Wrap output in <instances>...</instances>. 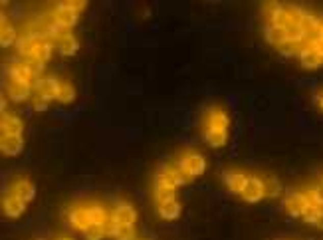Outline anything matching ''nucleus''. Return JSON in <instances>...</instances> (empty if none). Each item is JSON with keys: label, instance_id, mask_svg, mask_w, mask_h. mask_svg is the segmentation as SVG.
<instances>
[{"label": "nucleus", "instance_id": "19", "mask_svg": "<svg viewBox=\"0 0 323 240\" xmlns=\"http://www.w3.org/2000/svg\"><path fill=\"white\" fill-rule=\"evenodd\" d=\"M10 75H12L14 82H24V84H30L34 79V75H32L30 68L26 64H14L10 68Z\"/></svg>", "mask_w": 323, "mask_h": 240}, {"label": "nucleus", "instance_id": "36", "mask_svg": "<svg viewBox=\"0 0 323 240\" xmlns=\"http://www.w3.org/2000/svg\"><path fill=\"white\" fill-rule=\"evenodd\" d=\"M305 201H307V206H315V204L319 203V197H317V191H315V186H311V189H307L304 193Z\"/></svg>", "mask_w": 323, "mask_h": 240}, {"label": "nucleus", "instance_id": "24", "mask_svg": "<svg viewBox=\"0 0 323 240\" xmlns=\"http://www.w3.org/2000/svg\"><path fill=\"white\" fill-rule=\"evenodd\" d=\"M262 185H264V197H270V199H274V197H278L280 195V183H278V179H274V177H264L262 179Z\"/></svg>", "mask_w": 323, "mask_h": 240}, {"label": "nucleus", "instance_id": "35", "mask_svg": "<svg viewBox=\"0 0 323 240\" xmlns=\"http://www.w3.org/2000/svg\"><path fill=\"white\" fill-rule=\"evenodd\" d=\"M117 226H119V222L115 221V217H109L105 224H103V230H105V236H115V232H117Z\"/></svg>", "mask_w": 323, "mask_h": 240}, {"label": "nucleus", "instance_id": "1", "mask_svg": "<svg viewBox=\"0 0 323 240\" xmlns=\"http://www.w3.org/2000/svg\"><path fill=\"white\" fill-rule=\"evenodd\" d=\"M240 195L248 203H258L260 199H264V185H262V181L258 177H248V183L242 189Z\"/></svg>", "mask_w": 323, "mask_h": 240}, {"label": "nucleus", "instance_id": "11", "mask_svg": "<svg viewBox=\"0 0 323 240\" xmlns=\"http://www.w3.org/2000/svg\"><path fill=\"white\" fill-rule=\"evenodd\" d=\"M10 195L18 197L20 201H24V203H28V201L34 199V185H32L30 181H24V179H22V181H18L16 185L12 186Z\"/></svg>", "mask_w": 323, "mask_h": 240}, {"label": "nucleus", "instance_id": "15", "mask_svg": "<svg viewBox=\"0 0 323 240\" xmlns=\"http://www.w3.org/2000/svg\"><path fill=\"white\" fill-rule=\"evenodd\" d=\"M77 48H79V44L72 34H64L62 38H58V50L64 56H73L77 52Z\"/></svg>", "mask_w": 323, "mask_h": 240}, {"label": "nucleus", "instance_id": "31", "mask_svg": "<svg viewBox=\"0 0 323 240\" xmlns=\"http://www.w3.org/2000/svg\"><path fill=\"white\" fill-rule=\"evenodd\" d=\"M286 30H287V40H291V42H300V40L305 38V32L302 30L300 24H289Z\"/></svg>", "mask_w": 323, "mask_h": 240}, {"label": "nucleus", "instance_id": "16", "mask_svg": "<svg viewBox=\"0 0 323 240\" xmlns=\"http://www.w3.org/2000/svg\"><path fill=\"white\" fill-rule=\"evenodd\" d=\"M300 60H302V66L304 68H307V70H315V68H319V66H323V58L315 50H305V52H302L300 54Z\"/></svg>", "mask_w": 323, "mask_h": 240}, {"label": "nucleus", "instance_id": "13", "mask_svg": "<svg viewBox=\"0 0 323 240\" xmlns=\"http://www.w3.org/2000/svg\"><path fill=\"white\" fill-rule=\"evenodd\" d=\"M24 129L22 121L14 115H2V135H20Z\"/></svg>", "mask_w": 323, "mask_h": 240}, {"label": "nucleus", "instance_id": "21", "mask_svg": "<svg viewBox=\"0 0 323 240\" xmlns=\"http://www.w3.org/2000/svg\"><path fill=\"white\" fill-rule=\"evenodd\" d=\"M228 139V131L226 129H206V141L212 147H222Z\"/></svg>", "mask_w": 323, "mask_h": 240}, {"label": "nucleus", "instance_id": "9", "mask_svg": "<svg viewBox=\"0 0 323 240\" xmlns=\"http://www.w3.org/2000/svg\"><path fill=\"white\" fill-rule=\"evenodd\" d=\"M70 221H72L73 228H77V230H86V228L91 224L88 206H77V208H73L72 215H70Z\"/></svg>", "mask_w": 323, "mask_h": 240}, {"label": "nucleus", "instance_id": "25", "mask_svg": "<svg viewBox=\"0 0 323 240\" xmlns=\"http://www.w3.org/2000/svg\"><path fill=\"white\" fill-rule=\"evenodd\" d=\"M88 210H90V219L93 224H105V221L109 219L105 208L99 204H91V206H88Z\"/></svg>", "mask_w": 323, "mask_h": 240}, {"label": "nucleus", "instance_id": "27", "mask_svg": "<svg viewBox=\"0 0 323 240\" xmlns=\"http://www.w3.org/2000/svg\"><path fill=\"white\" fill-rule=\"evenodd\" d=\"M56 99L62 101V103H72L73 99H75V90H73L72 84H62Z\"/></svg>", "mask_w": 323, "mask_h": 240}, {"label": "nucleus", "instance_id": "20", "mask_svg": "<svg viewBox=\"0 0 323 240\" xmlns=\"http://www.w3.org/2000/svg\"><path fill=\"white\" fill-rule=\"evenodd\" d=\"M157 185H165V186H175L177 189V177H175V169L173 165H167L161 173L157 175Z\"/></svg>", "mask_w": 323, "mask_h": 240}, {"label": "nucleus", "instance_id": "3", "mask_svg": "<svg viewBox=\"0 0 323 240\" xmlns=\"http://www.w3.org/2000/svg\"><path fill=\"white\" fill-rule=\"evenodd\" d=\"M286 210L291 215V217H302L304 215V210L307 208V201H305L304 193H293V195H289L286 199Z\"/></svg>", "mask_w": 323, "mask_h": 240}, {"label": "nucleus", "instance_id": "23", "mask_svg": "<svg viewBox=\"0 0 323 240\" xmlns=\"http://www.w3.org/2000/svg\"><path fill=\"white\" fill-rule=\"evenodd\" d=\"M38 44H40V38L28 36V38H24V40H22V42L18 44V50L24 56H30V58H32V56H34V52H36Z\"/></svg>", "mask_w": 323, "mask_h": 240}, {"label": "nucleus", "instance_id": "42", "mask_svg": "<svg viewBox=\"0 0 323 240\" xmlns=\"http://www.w3.org/2000/svg\"><path fill=\"white\" fill-rule=\"evenodd\" d=\"M313 224H315L317 228H321V230H323V215H321V212H317V217H315Z\"/></svg>", "mask_w": 323, "mask_h": 240}, {"label": "nucleus", "instance_id": "8", "mask_svg": "<svg viewBox=\"0 0 323 240\" xmlns=\"http://www.w3.org/2000/svg\"><path fill=\"white\" fill-rule=\"evenodd\" d=\"M113 217H115V221L119 222V224H133V222L137 221V210L131 204L121 203L117 204V208L113 210Z\"/></svg>", "mask_w": 323, "mask_h": 240}, {"label": "nucleus", "instance_id": "12", "mask_svg": "<svg viewBox=\"0 0 323 240\" xmlns=\"http://www.w3.org/2000/svg\"><path fill=\"white\" fill-rule=\"evenodd\" d=\"M159 215L165 221H175L180 217V203L175 199V201H167V203L159 204Z\"/></svg>", "mask_w": 323, "mask_h": 240}, {"label": "nucleus", "instance_id": "2", "mask_svg": "<svg viewBox=\"0 0 323 240\" xmlns=\"http://www.w3.org/2000/svg\"><path fill=\"white\" fill-rule=\"evenodd\" d=\"M180 167H182L184 171H189L193 177H198V175H202V173H204L206 163H204V157H202V155H197V153H186V155L182 157V161H180Z\"/></svg>", "mask_w": 323, "mask_h": 240}, {"label": "nucleus", "instance_id": "29", "mask_svg": "<svg viewBox=\"0 0 323 240\" xmlns=\"http://www.w3.org/2000/svg\"><path fill=\"white\" fill-rule=\"evenodd\" d=\"M84 232H86V240H101L103 236H105L103 224H93V222H91Z\"/></svg>", "mask_w": 323, "mask_h": 240}, {"label": "nucleus", "instance_id": "30", "mask_svg": "<svg viewBox=\"0 0 323 240\" xmlns=\"http://www.w3.org/2000/svg\"><path fill=\"white\" fill-rule=\"evenodd\" d=\"M113 238L115 240H133L135 238V228H133V224H119Z\"/></svg>", "mask_w": 323, "mask_h": 240}, {"label": "nucleus", "instance_id": "7", "mask_svg": "<svg viewBox=\"0 0 323 240\" xmlns=\"http://www.w3.org/2000/svg\"><path fill=\"white\" fill-rule=\"evenodd\" d=\"M206 129H228V115L218 108L210 110L206 115Z\"/></svg>", "mask_w": 323, "mask_h": 240}, {"label": "nucleus", "instance_id": "17", "mask_svg": "<svg viewBox=\"0 0 323 240\" xmlns=\"http://www.w3.org/2000/svg\"><path fill=\"white\" fill-rule=\"evenodd\" d=\"M266 40L278 48L280 44H284L287 40V30L286 28H280V26H272V24H270L268 28H266Z\"/></svg>", "mask_w": 323, "mask_h": 240}, {"label": "nucleus", "instance_id": "6", "mask_svg": "<svg viewBox=\"0 0 323 240\" xmlns=\"http://www.w3.org/2000/svg\"><path fill=\"white\" fill-rule=\"evenodd\" d=\"M60 82L56 79V77H46V79H40L36 84V92L42 95V97H46L48 101L50 99H54L58 97V92H60Z\"/></svg>", "mask_w": 323, "mask_h": 240}, {"label": "nucleus", "instance_id": "40", "mask_svg": "<svg viewBox=\"0 0 323 240\" xmlns=\"http://www.w3.org/2000/svg\"><path fill=\"white\" fill-rule=\"evenodd\" d=\"M266 16H268V20H272V16H276L280 10H282V6L280 4H276V2H270V4H266Z\"/></svg>", "mask_w": 323, "mask_h": 240}, {"label": "nucleus", "instance_id": "33", "mask_svg": "<svg viewBox=\"0 0 323 240\" xmlns=\"http://www.w3.org/2000/svg\"><path fill=\"white\" fill-rule=\"evenodd\" d=\"M286 12L289 16V24H300L305 16V12L302 8H298V6H289V8H286Z\"/></svg>", "mask_w": 323, "mask_h": 240}, {"label": "nucleus", "instance_id": "22", "mask_svg": "<svg viewBox=\"0 0 323 240\" xmlns=\"http://www.w3.org/2000/svg\"><path fill=\"white\" fill-rule=\"evenodd\" d=\"M155 201H157V204L167 203V201H175V186L157 185L155 186Z\"/></svg>", "mask_w": 323, "mask_h": 240}, {"label": "nucleus", "instance_id": "26", "mask_svg": "<svg viewBox=\"0 0 323 240\" xmlns=\"http://www.w3.org/2000/svg\"><path fill=\"white\" fill-rule=\"evenodd\" d=\"M14 38H16L14 28L6 22V18H2V30H0V42H2V46H10L14 42Z\"/></svg>", "mask_w": 323, "mask_h": 240}, {"label": "nucleus", "instance_id": "4", "mask_svg": "<svg viewBox=\"0 0 323 240\" xmlns=\"http://www.w3.org/2000/svg\"><path fill=\"white\" fill-rule=\"evenodd\" d=\"M54 18L58 22V26H62V28H72L73 24L77 22V12H73L72 8H68L64 2L56 8L54 12Z\"/></svg>", "mask_w": 323, "mask_h": 240}, {"label": "nucleus", "instance_id": "28", "mask_svg": "<svg viewBox=\"0 0 323 240\" xmlns=\"http://www.w3.org/2000/svg\"><path fill=\"white\" fill-rule=\"evenodd\" d=\"M50 56H52V46H50V42H40L32 58L44 64V62H48V60H50Z\"/></svg>", "mask_w": 323, "mask_h": 240}, {"label": "nucleus", "instance_id": "14", "mask_svg": "<svg viewBox=\"0 0 323 240\" xmlns=\"http://www.w3.org/2000/svg\"><path fill=\"white\" fill-rule=\"evenodd\" d=\"M8 93H10V97L12 99H16V101H24V99H28V95H30V84H24V82H10V86H8Z\"/></svg>", "mask_w": 323, "mask_h": 240}, {"label": "nucleus", "instance_id": "10", "mask_svg": "<svg viewBox=\"0 0 323 240\" xmlns=\"http://www.w3.org/2000/svg\"><path fill=\"white\" fill-rule=\"evenodd\" d=\"M2 206H4V212H6L8 217H12V219L20 217V215L26 210V203H24V201H20L18 197H14V195L6 197V199H4V203H2Z\"/></svg>", "mask_w": 323, "mask_h": 240}, {"label": "nucleus", "instance_id": "45", "mask_svg": "<svg viewBox=\"0 0 323 240\" xmlns=\"http://www.w3.org/2000/svg\"><path fill=\"white\" fill-rule=\"evenodd\" d=\"M317 36L323 38V22H321V24H319V32H317Z\"/></svg>", "mask_w": 323, "mask_h": 240}, {"label": "nucleus", "instance_id": "37", "mask_svg": "<svg viewBox=\"0 0 323 240\" xmlns=\"http://www.w3.org/2000/svg\"><path fill=\"white\" fill-rule=\"evenodd\" d=\"M26 66L30 68V72H32L34 77H38V75L42 74V70H44V64H42V62H38V60H34V58H32L30 62H26Z\"/></svg>", "mask_w": 323, "mask_h": 240}, {"label": "nucleus", "instance_id": "5", "mask_svg": "<svg viewBox=\"0 0 323 240\" xmlns=\"http://www.w3.org/2000/svg\"><path fill=\"white\" fill-rule=\"evenodd\" d=\"M0 147H2V153L4 155H18L22 147H24V141H22V135H2L0 139Z\"/></svg>", "mask_w": 323, "mask_h": 240}, {"label": "nucleus", "instance_id": "34", "mask_svg": "<svg viewBox=\"0 0 323 240\" xmlns=\"http://www.w3.org/2000/svg\"><path fill=\"white\" fill-rule=\"evenodd\" d=\"M173 169H175V177H177V185H186V183H191V181H193V175H191L189 171H184L182 167L173 165Z\"/></svg>", "mask_w": 323, "mask_h": 240}, {"label": "nucleus", "instance_id": "38", "mask_svg": "<svg viewBox=\"0 0 323 240\" xmlns=\"http://www.w3.org/2000/svg\"><path fill=\"white\" fill-rule=\"evenodd\" d=\"M32 105H34V110L36 111H46V108H48V99H46V97H42L40 93H36V97H34Z\"/></svg>", "mask_w": 323, "mask_h": 240}, {"label": "nucleus", "instance_id": "46", "mask_svg": "<svg viewBox=\"0 0 323 240\" xmlns=\"http://www.w3.org/2000/svg\"><path fill=\"white\" fill-rule=\"evenodd\" d=\"M58 240H72V238H68V236H62V238H58Z\"/></svg>", "mask_w": 323, "mask_h": 240}, {"label": "nucleus", "instance_id": "32", "mask_svg": "<svg viewBox=\"0 0 323 240\" xmlns=\"http://www.w3.org/2000/svg\"><path fill=\"white\" fill-rule=\"evenodd\" d=\"M270 24H272V26H280V28H287V26H289V16H287L286 8H282L276 16H272Z\"/></svg>", "mask_w": 323, "mask_h": 240}, {"label": "nucleus", "instance_id": "43", "mask_svg": "<svg viewBox=\"0 0 323 240\" xmlns=\"http://www.w3.org/2000/svg\"><path fill=\"white\" fill-rule=\"evenodd\" d=\"M315 191H317V197H319V201H323V183H321V185L315 186Z\"/></svg>", "mask_w": 323, "mask_h": 240}, {"label": "nucleus", "instance_id": "18", "mask_svg": "<svg viewBox=\"0 0 323 240\" xmlns=\"http://www.w3.org/2000/svg\"><path fill=\"white\" fill-rule=\"evenodd\" d=\"M246 183H248V175H244V173H228L226 175V185L232 193H242Z\"/></svg>", "mask_w": 323, "mask_h": 240}, {"label": "nucleus", "instance_id": "44", "mask_svg": "<svg viewBox=\"0 0 323 240\" xmlns=\"http://www.w3.org/2000/svg\"><path fill=\"white\" fill-rule=\"evenodd\" d=\"M317 105H319V110L323 111V93H319V95H317Z\"/></svg>", "mask_w": 323, "mask_h": 240}, {"label": "nucleus", "instance_id": "41", "mask_svg": "<svg viewBox=\"0 0 323 240\" xmlns=\"http://www.w3.org/2000/svg\"><path fill=\"white\" fill-rule=\"evenodd\" d=\"M302 217H304L305 222H311V224H313L315 217H317V210H315V206H307V208L304 210V215H302Z\"/></svg>", "mask_w": 323, "mask_h": 240}, {"label": "nucleus", "instance_id": "39", "mask_svg": "<svg viewBox=\"0 0 323 240\" xmlns=\"http://www.w3.org/2000/svg\"><path fill=\"white\" fill-rule=\"evenodd\" d=\"M68 8H72L73 12H82L86 6H88V2H84V0H70V2H64Z\"/></svg>", "mask_w": 323, "mask_h": 240}]
</instances>
